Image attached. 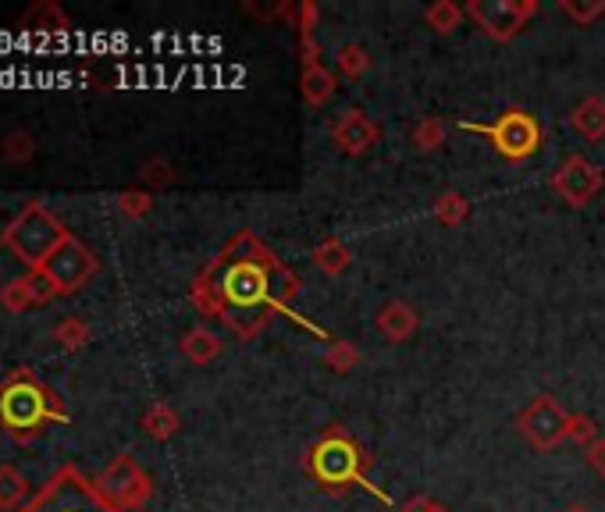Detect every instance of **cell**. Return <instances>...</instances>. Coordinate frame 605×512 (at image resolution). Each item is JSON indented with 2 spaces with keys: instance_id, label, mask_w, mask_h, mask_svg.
Masks as SVG:
<instances>
[{
  "instance_id": "obj_13",
  "label": "cell",
  "mask_w": 605,
  "mask_h": 512,
  "mask_svg": "<svg viewBox=\"0 0 605 512\" xmlns=\"http://www.w3.org/2000/svg\"><path fill=\"white\" fill-rule=\"evenodd\" d=\"M375 328L392 341V346H402V341H410L420 328V314L417 306H410L407 299H389L378 310L375 317Z\"/></svg>"
},
{
  "instance_id": "obj_28",
  "label": "cell",
  "mask_w": 605,
  "mask_h": 512,
  "mask_svg": "<svg viewBox=\"0 0 605 512\" xmlns=\"http://www.w3.org/2000/svg\"><path fill=\"white\" fill-rule=\"evenodd\" d=\"M32 153H37V140L29 132H8L4 143H0V157L8 164H25L32 161Z\"/></svg>"
},
{
  "instance_id": "obj_22",
  "label": "cell",
  "mask_w": 605,
  "mask_h": 512,
  "mask_svg": "<svg viewBox=\"0 0 605 512\" xmlns=\"http://www.w3.org/2000/svg\"><path fill=\"white\" fill-rule=\"evenodd\" d=\"M463 19H466V11L457 4V0H434L431 8H424V25L431 32H439V37H449V32H457Z\"/></svg>"
},
{
  "instance_id": "obj_18",
  "label": "cell",
  "mask_w": 605,
  "mask_h": 512,
  "mask_svg": "<svg viewBox=\"0 0 605 512\" xmlns=\"http://www.w3.org/2000/svg\"><path fill=\"white\" fill-rule=\"evenodd\" d=\"M310 260H314L317 270H325L328 278H339V275H346V270H349L352 253H349V246L342 243L339 235H328V238H321V243L314 246Z\"/></svg>"
},
{
  "instance_id": "obj_2",
  "label": "cell",
  "mask_w": 605,
  "mask_h": 512,
  "mask_svg": "<svg viewBox=\"0 0 605 512\" xmlns=\"http://www.w3.org/2000/svg\"><path fill=\"white\" fill-rule=\"evenodd\" d=\"M371 463L375 455L363 449V441L346 431L342 423H328L321 434L310 441L307 455H302V473L310 477V484L331 494V499H346L349 491H367L375 494L381 505H389L392 499L384 491L371 484Z\"/></svg>"
},
{
  "instance_id": "obj_9",
  "label": "cell",
  "mask_w": 605,
  "mask_h": 512,
  "mask_svg": "<svg viewBox=\"0 0 605 512\" xmlns=\"http://www.w3.org/2000/svg\"><path fill=\"white\" fill-rule=\"evenodd\" d=\"M96 488L104 491L122 512H136L154 499V481H150V473L136 463V455H129V452H122L104 473H100Z\"/></svg>"
},
{
  "instance_id": "obj_34",
  "label": "cell",
  "mask_w": 605,
  "mask_h": 512,
  "mask_svg": "<svg viewBox=\"0 0 605 512\" xmlns=\"http://www.w3.org/2000/svg\"><path fill=\"white\" fill-rule=\"evenodd\" d=\"M317 22H321V8H317V0H302V4H299V14H296L299 37H314Z\"/></svg>"
},
{
  "instance_id": "obj_10",
  "label": "cell",
  "mask_w": 605,
  "mask_h": 512,
  "mask_svg": "<svg viewBox=\"0 0 605 512\" xmlns=\"http://www.w3.org/2000/svg\"><path fill=\"white\" fill-rule=\"evenodd\" d=\"M96 256L86 243H79L75 235H69L64 243L50 253V260L40 267L43 275L54 281L58 288V296H75L82 285H90L93 275H96Z\"/></svg>"
},
{
  "instance_id": "obj_11",
  "label": "cell",
  "mask_w": 605,
  "mask_h": 512,
  "mask_svg": "<svg viewBox=\"0 0 605 512\" xmlns=\"http://www.w3.org/2000/svg\"><path fill=\"white\" fill-rule=\"evenodd\" d=\"M552 193H556L566 207H587L598 193H602V185H605V175H602V167L592 161V157H584V153H570V157L552 171Z\"/></svg>"
},
{
  "instance_id": "obj_36",
  "label": "cell",
  "mask_w": 605,
  "mask_h": 512,
  "mask_svg": "<svg viewBox=\"0 0 605 512\" xmlns=\"http://www.w3.org/2000/svg\"><path fill=\"white\" fill-rule=\"evenodd\" d=\"M299 61H302V68L325 64L321 61V43H317V37H299Z\"/></svg>"
},
{
  "instance_id": "obj_12",
  "label": "cell",
  "mask_w": 605,
  "mask_h": 512,
  "mask_svg": "<svg viewBox=\"0 0 605 512\" xmlns=\"http://www.w3.org/2000/svg\"><path fill=\"white\" fill-rule=\"evenodd\" d=\"M381 140V129L378 122H371L360 107L346 111L339 122L331 125V143L339 153H346V157H363L367 150H375Z\"/></svg>"
},
{
  "instance_id": "obj_21",
  "label": "cell",
  "mask_w": 605,
  "mask_h": 512,
  "mask_svg": "<svg viewBox=\"0 0 605 512\" xmlns=\"http://www.w3.org/2000/svg\"><path fill=\"white\" fill-rule=\"evenodd\" d=\"M470 214H474V207H470V199L463 193H442L439 199L431 203V217L439 221V225H445V228L466 225Z\"/></svg>"
},
{
  "instance_id": "obj_6",
  "label": "cell",
  "mask_w": 605,
  "mask_h": 512,
  "mask_svg": "<svg viewBox=\"0 0 605 512\" xmlns=\"http://www.w3.org/2000/svg\"><path fill=\"white\" fill-rule=\"evenodd\" d=\"M22 512H122L96 481H86L75 467H61L37 499H32Z\"/></svg>"
},
{
  "instance_id": "obj_35",
  "label": "cell",
  "mask_w": 605,
  "mask_h": 512,
  "mask_svg": "<svg viewBox=\"0 0 605 512\" xmlns=\"http://www.w3.org/2000/svg\"><path fill=\"white\" fill-rule=\"evenodd\" d=\"M584 463L592 467L598 477H605V434H598L592 446L584 449Z\"/></svg>"
},
{
  "instance_id": "obj_17",
  "label": "cell",
  "mask_w": 605,
  "mask_h": 512,
  "mask_svg": "<svg viewBox=\"0 0 605 512\" xmlns=\"http://www.w3.org/2000/svg\"><path fill=\"white\" fill-rule=\"evenodd\" d=\"M335 90H339V79H335L331 68L314 64V68H302L299 72V93H302V104L307 107H325L335 96Z\"/></svg>"
},
{
  "instance_id": "obj_1",
  "label": "cell",
  "mask_w": 605,
  "mask_h": 512,
  "mask_svg": "<svg viewBox=\"0 0 605 512\" xmlns=\"http://www.w3.org/2000/svg\"><path fill=\"white\" fill-rule=\"evenodd\" d=\"M299 293L302 281L296 270L257 232L243 228L211 256V264L196 270L189 285V303L207 320L225 324L239 341H254L281 314H289L307 331L328 338L317 324L293 314Z\"/></svg>"
},
{
  "instance_id": "obj_4",
  "label": "cell",
  "mask_w": 605,
  "mask_h": 512,
  "mask_svg": "<svg viewBox=\"0 0 605 512\" xmlns=\"http://www.w3.org/2000/svg\"><path fill=\"white\" fill-rule=\"evenodd\" d=\"M69 235L72 232L61 225L58 214H50L40 199H32L22 207V214L4 228V246L19 256L29 270H37V267H43L50 260V253H54Z\"/></svg>"
},
{
  "instance_id": "obj_7",
  "label": "cell",
  "mask_w": 605,
  "mask_h": 512,
  "mask_svg": "<svg viewBox=\"0 0 605 512\" xmlns=\"http://www.w3.org/2000/svg\"><path fill=\"white\" fill-rule=\"evenodd\" d=\"M566 423H570V413L560 406L556 396H548V391L534 396L516 413V431L534 452H556L566 441Z\"/></svg>"
},
{
  "instance_id": "obj_16",
  "label": "cell",
  "mask_w": 605,
  "mask_h": 512,
  "mask_svg": "<svg viewBox=\"0 0 605 512\" xmlns=\"http://www.w3.org/2000/svg\"><path fill=\"white\" fill-rule=\"evenodd\" d=\"M570 129L584 135L587 143L605 140V96H584L581 104L570 111Z\"/></svg>"
},
{
  "instance_id": "obj_3",
  "label": "cell",
  "mask_w": 605,
  "mask_h": 512,
  "mask_svg": "<svg viewBox=\"0 0 605 512\" xmlns=\"http://www.w3.org/2000/svg\"><path fill=\"white\" fill-rule=\"evenodd\" d=\"M64 420H69V409L29 367H19L11 378L0 381V427L14 441H32L50 423Z\"/></svg>"
},
{
  "instance_id": "obj_37",
  "label": "cell",
  "mask_w": 605,
  "mask_h": 512,
  "mask_svg": "<svg viewBox=\"0 0 605 512\" xmlns=\"http://www.w3.org/2000/svg\"><path fill=\"white\" fill-rule=\"evenodd\" d=\"M439 509V502L431 499V494H413V499L402 505V512H434Z\"/></svg>"
},
{
  "instance_id": "obj_38",
  "label": "cell",
  "mask_w": 605,
  "mask_h": 512,
  "mask_svg": "<svg viewBox=\"0 0 605 512\" xmlns=\"http://www.w3.org/2000/svg\"><path fill=\"white\" fill-rule=\"evenodd\" d=\"M566 512H587V509H584V505H570Z\"/></svg>"
},
{
  "instance_id": "obj_39",
  "label": "cell",
  "mask_w": 605,
  "mask_h": 512,
  "mask_svg": "<svg viewBox=\"0 0 605 512\" xmlns=\"http://www.w3.org/2000/svg\"><path fill=\"white\" fill-rule=\"evenodd\" d=\"M434 512H452V509H449V505H442V502H439V509H434Z\"/></svg>"
},
{
  "instance_id": "obj_8",
  "label": "cell",
  "mask_w": 605,
  "mask_h": 512,
  "mask_svg": "<svg viewBox=\"0 0 605 512\" xmlns=\"http://www.w3.org/2000/svg\"><path fill=\"white\" fill-rule=\"evenodd\" d=\"M537 8V0H470L463 11L492 43H510L527 29Z\"/></svg>"
},
{
  "instance_id": "obj_14",
  "label": "cell",
  "mask_w": 605,
  "mask_h": 512,
  "mask_svg": "<svg viewBox=\"0 0 605 512\" xmlns=\"http://www.w3.org/2000/svg\"><path fill=\"white\" fill-rule=\"evenodd\" d=\"M19 29L47 32V37H64V32L72 29V19H69V11L58 4V0H37V4H32L19 19Z\"/></svg>"
},
{
  "instance_id": "obj_20",
  "label": "cell",
  "mask_w": 605,
  "mask_h": 512,
  "mask_svg": "<svg viewBox=\"0 0 605 512\" xmlns=\"http://www.w3.org/2000/svg\"><path fill=\"white\" fill-rule=\"evenodd\" d=\"M29 477L19 467H0V509L19 512L29 502Z\"/></svg>"
},
{
  "instance_id": "obj_30",
  "label": "cell",
  "mask_w": 605,
  "mask_h": 512,
  "mask_svg": "<svg viewBox=\"0 0 605 512\" xmlns=\"http://www.w3.org/2000/svg\"><path fill=\"white\" fill-rule=\"evenodd\" d=\"M140 178L150 185V190H164V185H175L178 182V171H175V164H167L161 157H150L140 167Z\"/></svg>"
},
{
  "instance_id": "obj_33",
  "label": "cell",
  "mask_w": 605,
  "mask_h": 512,
  "mask_svg": "<svg viewBox=\"0 0 605 512\" xmlns=\"http://www.w3.org/2000/svg\"><path fill=\"white\" fill-rule=\"evenodd\" d=\"M25 278H29V288H32V306H47V303H54V299H58L54 281H50L40 267H37V270H29Z\"/></svg>"
},
{
  "instance_id": "obj_24",
  "label": "cell",
  "mask_w": 605,
  "mask_h": 512,
  "mask_svg": "<svg viewBox=\"0 0 605 512\" xmlns=\"http://www.w3.org/2000/svg\"><path fill=\"white\" fill-rule=\"evenodd\" d=\"M50 338H54L64 352H75V349H82L93 338V331H90V324L82 320V317H64V320L54 324V335H50Z\"/></svg>"
},
{
  "instance_id": "obj_19",
  "label": "cell",
  "mask_w": 605,
  "mask_h": 512,
  "mask_svg": "<svg viewBox=\"0 0 605 512\" xmlns=\"http://www.w3.org/2000/svg\"><path fill=\"white\" fill-rule=\"evenodd\" d=\"M140 427L146 431V438H154V441H172V438L182 431V417L175 413V406L154 402V406H146V413H143Z\"/></svg>"
},
{
  "instance_id": "obj_23",
  "label": "cell",
  "mask_w": 605,
  "mask_h": 512,
  "mask_svg": "<svg viewBox=\"0 0 605 512\" xmlns=\"http://www.w3.org/2000/svg\"><path fill=\"white\" fill-rule=\"evenodd\" d=\"M445 122L442 117H424V122H417L413 132H410V143L417 153H439L445 146Z\"/></svg>"
},
{
  "instance_id": "obj_15",
  "label": "cell",
  "mask_w": 605,
  "mask_h": 512,
  "mask_svg": "<svg viewBox=\"0 0 605 512\" xmlns=\"http://www.w3.org/2000/svg\"><path fill=\"white\" fill-rule=\"evenodd\" d=\"M222 349H225V341L217 338L211 328H204V324H196V328H189L186 335H182V341H178V352L186 356V360H189L193 367H207V363H214L217 356H222Z\"/></svg>"
},
{
  "instance_id": "obj_25",
  "label": "cell",
  "mask_w": 605,
  "mask_h": 512,
  "mask_svg": "<svg viewBox=\"0 0 605 512\" xmlns=\"http://www.w3.org/2000/svg\"><path fill=\"white\" fill-rule=\"evenodd\" d=\"M335 68H339V75L346 79H363L371 72V54H367L360 43H346L339 47V54H335Z\"/></svg>"
},
{
  "instance_id": "obj_31",
  "label": "cell",
  "mask_w": 605,
  "mask_h": 512,
  "mask_svg": "<svg viewBox=\"0 0 605 512\" xmlns=\"http://www.w3.org/2000/svg\"><path fill=\"white\" fill-rule=\"evenodd\" d=\"M0 303H4V310L11 314H25L32 306V288H29V278H14L0 288Z\"/></svg>"
},
{
  "instance_id": "obj_32",
  "label": "cell",
  "mask_w": 605,
  "mask_h": 512,
  "mask_svg": "<svg viewBox=\"0 0 605 512\" xmlns=\"http://www.w3.org/2000/svg\"><path fill=\"white\" fill-rule=\"evenodd\" d=\"M598 434H602V431H598L595 417H587V413H570V423H566V441H574V446L587 449Z\"/></svg>"
},
{
  "instance_id": "obj_5",
  "label": "cell",
  "mask_w": 605,
  "mask_h": 512,
  "mask_svg": "<svg viewBox=\"0 0 605 512\" xmlns=\"http://www.w3.org/2000/svg\"><path fill=\"white\" fill-rule=\"evenodd\" d=\"M457 129L484 135L499 157L510 161V164L531 161L534 153L542 150V140H545L542 122H537L531 111H520V107L502 111L499 117H492V122H457Z\"/></svg>"
},
{
  "instance_id": "obj_27",
  "label": "cell",
  "mask_w": 605,
  "mask_h": 512,
  "mask_svg": "<svg viewBox=\"0 0 605 512\" xmlns=\"http://www.w3.org/2000/svg\"><path fill=\"white\" fill-rule=\"evenodd\" d=\"M560 11L581 29H592L605 14V0H560Z\"/></svg>"
},
{
  "instance_id": "obj_26",
  "label": "cell",
  "mask_w": 605,
  "mask_h": 512,
  "mask_svg": "<svg viewBox=\"0 0 605 512\" xmlns=\"http://www.w3.org/2000/svg\"><path fill=\"white\" fill-rule=\"evenodd\" d=\"M325 367L331 373H352L360 367V349L346 338H331V346L325 349Z\"/></svg>"
},
{
  "instance_id": "obj_29",
  "label": "cell",
  "mask_w": 605,
  "mask_h": 512,
  "mask_svg": "<svg viewBox=\"0 0 605 512\" xmlns=\"http://www.w3.org/2000/svg\"><path fill=\"white\" fill-rule=\"evenodd\" d=\"M117 211H122V217H129V221H140L154 211V196H150V190H125V193H117Z\"/></svg>"
}]
</instances>
